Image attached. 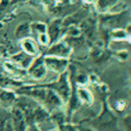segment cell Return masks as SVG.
<instances>
[{
    "label": "cell",
    "instance_id": "obj_9",
    "mask_svg": "<svg viewBox=\"0 0 131 131\" xmlns=\"http://www.w3.org/2000/svg\"><path fill=\"white\" fill-rule=\"evenodd\" d=\"M14 122L15 128L16 131H23L25 129V123L23 119V114L19 110H14Z\"/></svg>",
    "mask_w": 131,
    "mask_h": 131
},
{
    "label": "cell",
    "instance_id": "obj_14",
    "mask_svg": "<svg viewBox=\"0 0 131 131\" xmlns=\"http://www.w3.org/2000/svg\"><path fill=\"white\" fill-rule=\"evenodd\" d=\"M30 27L39 34L45 33L47 31V26L42 22H35L32 24Z\"/></svg>",
    "mask_w": 131,
    "mask_h": 131
},
{
    "label": "cell",
    "instance_id": "obj_15",
    "mask_svg": "<svg viewBox=\"0 0 131 131\" xmlns=\"http://www.w3.org/2000/svg\"><path fill=\"white\" fill-rule=\"evenodd\" d=\"M5 51H6V48H5L2 45H1V44H0V54H5Z\"/></svg>",
    "mask_w": 131,
    "mask_h": 131
},
{
    "label": "cell",
    "instance_id": "obj_7",
    "mask_svg": "<svg viewBox=\"0 0 131 131\" xmlns=\"http://www.w3.org/2000/svg\"><path fill=\"white\" fill-rule=\"evenodd\" d=\"M48 31V36L49 38V41L54 42L57 40L58 35H60L61 31V21L59 19H56L53 21L49 27L47 28Z\"/></svg>",
    "mask_w": 131,
    "mask_h": 131
},
{
    "label": "cell",
    "instance_id": "obj_3",
    "mask_svg": "<svg viewBox=\"0 0 131 131\" xmlns=\"http://www.w3.org/2000/svg\"><path fill=\"white\" fill-rule=\"evenodd\" d=\"M46 67L42 58L33 60L28 68L29 74L35 79H42L46 75Z\"/></svg>",
    "mask_w": 131,
    "mask_h": 131
},
{
    "label": "cell",
    "instance_id": "obj_6",
    "mask_svg": "<svg viewBox=\"0 0 131 131\" xmlns=\"http://www.w3.org/2000/svg\"><path fill=\"white\" fill-rule=\"evenodd\" d=\"M25 53L30 56H35L38 53V48L35 41L29 38H23L21 44Z\"/></svg>",
    "mask_w": 131,
    "mask_h": 131
},
{
    "label": "cell",
    "instance_id": "obj_5",
    "mask_svg": "<svg viewBox=\"0 0 131 131\" xmlns=\"http://www.w3.org/2000/svg\"><path fill=\"white\" fill-rule=\"evenodd\" d=\"M12 59L15 61V64H17L22 68H28L31 62L33 61V57L27 54L24 51L13 55L12 57Z\"/></svg>",
    "mask_w": 131,
    "mask_h": 131
},
{
    "label": "cell",
    "instance_id": "obj_1",
    "mask_svg": "<svg viewBox=\"0 0 131 131\" xmlns=\"http://www.w3.org/2000/svg\"><path fill=\"white\" fill-rule=\"evenodd\" d=\"M46 68L56 73H63L68 64V61L64 58L48 55L43 58Z\"/></svg>",
    "mask_w": 131,
    "mask_h": 131
},
{
    "label": "cell",
    "instance_id": "obj_2",
    "mask_svg": "<svg viewBox=\"0 0 131 131\" xmlns=\"http://www.w3.org/2000/svg\"><path fill=\"white\" fill-rule=\"evenodd\" d=\"M67 75L68 74L66 73V71H64L61 73L60 78L58 81L46 85V87H50L52 89L55 90V91H57L64 99L68 98L69 94V87H68Z\"/></svg>",
    "mask_w": 131,
    "mask_h": 131
},
{
    "label": "cell",
    "instance_id": "obj_4",
    "mask_svg": "<svg viewBox=\"0 0 131 131\" xmlns=\"http://www.w3.org/2000/svg\"><path fill=\"white\" fill-rule=\"evenodd\" d=\"M70 54V48L62 42L54 44L48 51V54L51 56H56L58 58H65Z\"/></svg>",
    "mask_w": 131,
    "mask_h": 131
},
{
    "label": "cell",
    "instance_id": "obj_16",
    "mask_svg": "<svg viewBox=\"0 0 131 131\" xmlns=\"http://www.w3.org/2000/svg\"><path fill=\"white\" fill-rule=\"evenodd\" d=\"M61 1L62 2H64V3H67V2H68L70 0H61Z\"/></svg>",
    "mask_w": 131,
    "mask_h": 131
},
{
    "label": "cell",
    "instance_id": "obj_10",
    "mask_svg": "<svg viewBox=\"0 0 131 131\" xmlns=\"http://www.w3.org/2000/svg\"><path fill=\"white\" fill-rule=\"evenodd\" d=\"M30 31H31V27L29 25L25 23V24H21L19 25L17 28L16 30L15 31V34L16 35V37L18 38H28V36L30 34Z\"/></svg>",
    "mask_w": 131,
    "mask_h": 131
},
{
    "label": "cell",
    "instance_id": "obj_11",
    "mask_svg": "<svg viewBox=\"0 0 131 131\" xmlns=\"http://www.w3.org/2000/svg\"><path fill=\"white\" fill-rule=\"evenodd\" d=\"M119 0H97V7L100 12H106L114 6Z\"/></svg>",
    "mask_w": 131,
    "mask_h": 131
},
{
    "label": "cell",
    "instance_id": "obj_13",
    "mask_svg": "<svg viewBox=\"0 0 131 131\" xmlns=\"http://www.w3.org/2000/svg\"><path fill=\"white\" fill-rule=\"evenodd\" d=\"M15 100V96L12 93L0 90V101L4 104H10Z\"/></svg>",
    "mask_w": 131,
    "mask_h": 131
},
{
    "label": "cell",
    "instance_id": "obj_12",
    "mask_svg": "<svg viewBox=\"0 0 131 131\" xmlns=\"http://www.w3.org/2000/svg\"><path fill=\"white\" fill-rule=\"evenodd\" d=\"M21 83L17 82L4 74H0V87L2 88H6V87H10V86H19Z\"/></svg>",
    "mask_w": 131,
    "mask_h": 131
},
{
    "label": "cell",
    "instance_id": "obj_8",
    "mask_svg": "<svg viewBox=\"0 0 131 131\" xmlns=\"http://www.w3.org/2000/svg\"><path fill=\"white\" fill-rule=\"evenodd\" d=\"M6 71H8L9 73L12 74L13 75L18 76H22L25 74V70L24 68H22L21 67H20L19 65H18L15 63H11V62H5L4 64Z\"/></svg>",
    "mask_w": 131,
    "mask_h": 131
}]
</instances>
